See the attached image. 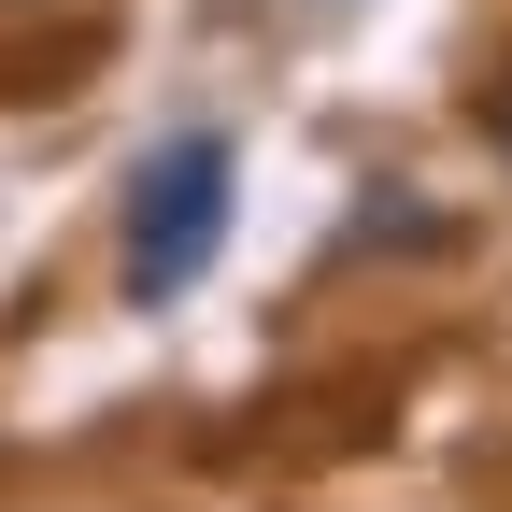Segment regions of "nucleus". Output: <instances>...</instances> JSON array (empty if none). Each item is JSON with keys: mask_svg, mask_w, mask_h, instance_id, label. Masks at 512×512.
Here are the masks:
<instances>
[{"mask_svg": "<svg viewBox=\"0 0 512 512\" xmlns=\"http://www.w3.org/2000/svg\"><path fill=\"white\" fill-rule=\"evenodd\" d=\"M214 242H228V143H214V128H185V143H157L143 171H128V299L200 285Z\"/></svg>", "mask_w": 512, "mask_h": 512, "instance_id": "obj_1", "label": "nucleus"}, {"mask_svg": "<svg viewBox=\"0 0 512 512\" xmlns=\"http://www.w3.org/2000/svg\"><path fill=\"white\" fill-rule=\"evenodd\" d=\"M484 128H498V143H512V100H484Z\"/></svg>", "mask_w": 512, "mask_h": 512, "instance_id": "obj_2", "label": "nucleus"}]
</instances>
